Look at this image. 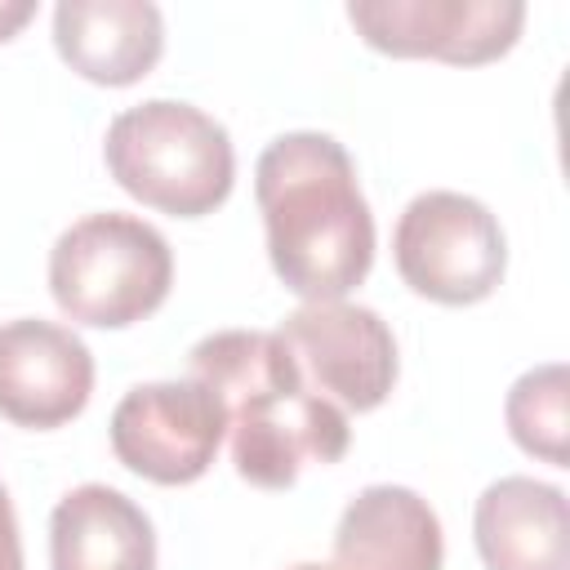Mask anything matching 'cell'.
Returning <instances> with one entry per match:
<instances>
[{"mask_svg":"<svg viewBox=\"0 0 570 570\" xmlns=\"http://www.w3.org/2000/svg\"><path fill=\"white\" fill-rule=\"evenodd\" d=\"M53 570H156V530L147 512L111 485H76L49 517Z\"/></svg>","mask_w":570,"mask_h":570,"instance_id":"cell-13","label":"cell"},{"mask_svg":"<svg viewBox=\"0 0 570 570\" xmlns=\"http://www.w3.org/2000/svg\"><path fill=\"white\" fill-rule=\"evenodd\" d=\"M36 18V0H0V40H13Z\"/></svg>","mask_w":570,"mask_h":570,"instance_id":"cell-16","label":"cell"},{"mask_svg":"<svg viewBox=\"0 0 570 570\" xmlns=\"http://www.w3.org/2000/svg\"><path fill=\"white\" fill-rule=\"evenodd\" d=\"M401 281L432 303L468 307L499 289L508 240L499 218L463 191H419L392 232Z\"/></svg>","mask_w":570,"mask_h":570,"instance_id":"cell-5","label":"cell"},{"mask_svg":"<svg viewBox=\"0 0 570 570\" xmlns=\"http://www.w3.org/2000/svg\"><path fill=\"white\" fill-rule=\"evenodd\" d=\"M267 258L303 303L347 298L374 263V214L347 147L316 129L281 134L254 165Z\"/></svg>","mask_w":570,"mask_h":570,"instance_id":"cell-1","label":"cell"},{"mask_svg":"<svg viewBox=\"0 0 570 570\" xmlns=\"http://www.w3.org/2000/svg\"><path fill=\"white\" fill-rule=\"evenodd\" d=\"M169 240L134 214H85L49 249V294L76 325H138L169 298Z\"/></svg>","mask_w":570,"mask_h":570,"instance_id":"cell-4","label":"cell"},{"mask_svg":"<svg viewBox=\"0 0 570 570\" xmlns=\"http://www.w3.org/2000/svg\"><path fill=\"white\" fill-rule=\"evenodd\" d=\"M0 570H22V539H18V517L13 503L0 485Z\"/></svg>","mask_w":570,"mask_h":570,"instance_id":"cell-15","label":"cell"},{"mask_svg":"<svg viewBox=\"0 0 570 570\" xmlns=\"http://www.w3.org/2000/svg\"><path fill=\"white\" fill-rule=\"evenodd\" d=\"M472 539L485 570H570L566 490L534 476H499L481 490Z\"/></svg>","mask_w":570,"mask_h":570,"instance_id":"cell-11","label":"cell"},{"mask_svg":"<svg viewBox=\"0 0 570 570\" xmlns=\"http://www.w3.org/2000/svg\"><path fill=\"white\" fill-rule=\"evenodd\" d=\"M512 441L552 468H570V370L561 361L525 370L503 401Z\"/></svg>","mask_w":570,"mask_h":570,"instance_id":"cell-14","label":"cell"},{"mask_svg":"<svg viewBox=\"0 0 570 570\" xmlns=\"http://www.w3.org/2000/svg\"><path fill=\"white\" fill-rule=\"evenodd\" d=\"M58 58L107 89L142 80L165 53V18L151 0H62L53 9Z\"/></svg>","mask_w":570,"mask_h":570,"instance_id":"cell-10","label":"cell"},{"mask_svg":"<svg viewBox=\"0 0 570 570\" xmlns=\"http://www.w3.org/2000/svg\"><path fill=\"white\" fill-rule=\"evenodd\" d=\"M445 539L410 485H365L338 517L330 570H441Z\"/></svg>","mask_w":570,"mask_h":570,"instance_id":"cell-12","label":"cell"},{"mask_svg":"<svg viewBox=\"0 0 570 570\" xmlns=\"http://www.w3.org/2000/svg\"><path fill=\"white\" fill-rule=\"evenodd\" d=\"M191 379L223 401L232 463L258 490H289L303 468L347 454V414L303 383L276 330L205 334L191 347Z\"/></svg>","mask_w":570,"mask_h":570,"instance_id":"cell-2","label":"cell"},{"mask_svg":"<svg viewBox=\"0 0 570 570\" xmlns=\"http://www.w3.org/2000/svg\"><path fill=\"white\" fill-rule=\"evenodd\" d=\"M289 570H330V566H316V561H303V566H289Z\"/></svg>","mask_w":570,"mask_h":570,"instance_id":"cell-17","label":"cell"},{"mask_svg":"<svg viewBox=\"0 0 570 570\" xmlns=\"http://www.w3.org/2000/svg\"><path fill=\"white\" fill-rule=\"evenodd\" d=\"M94 392V352L67 325L22 316L0 325V414L18 428H62Z\"/></svg>","mask_w":570,"mask_h":570,"instance_id":"cell-9","label":"cell"},{"mask_svg":"<svg viewBox=\"0 0 570 570\" xmlns=\"http://www.w3.org/2000/svg\"><path fill=\"white\" fill-rule=\"evenodd\" d=\"M102 156L134 200L174 218L214 214L236 183L227 129L178 98H151L120 111L107 125Z\"/></svg>","mask_w":570,"mask_h":570,"instance_id":"cell-3","label":"cell"},{"mask_svg":"<svg viewBox=\"0 0 570 570\" xmlns=\"http://www.w3.org/2000/svg\"><path fill=\"white\" fill-rule=\"evenodd\" d=\"M347 22L379 53L481 67L517 45L525 27V4L521 0H352Z\"/></svg>","mask_w":570,"mask_h":570,"instance_id":"cell-7","label":"cell"},{"mask_svg":"<svg viewBox=\"0 0 570 570\" xmlns=\"http://www.w3.org/2000/svg\"><path fill=\"white\" fill-rule=\"evenodd\" d=\"M227 436L223 401L196 383H138L111 410V454L156 485H191Z\"/></svg>","mask_w":570,"mask_h":570,"instance_id":"cell-6","label":"cell"},{"mask_svg":"<svg viewBox=\"0 0 570 570\" xmlns=\"http://www.w3.org/2000/svg\"><path fill=\"white\" fill-rule=\"evenodd\" d=\"M298 370L312 374L316 392L338 410H374L396 383V338L374 307L330 298L294 307L281 330Z\"/></svg>","mask_w":570,"mask_h":570,"instance_id":"cell-8","label":"cell"}]
</instances>
